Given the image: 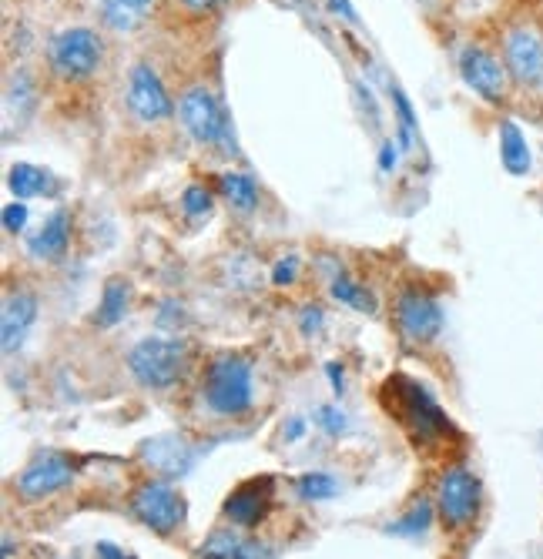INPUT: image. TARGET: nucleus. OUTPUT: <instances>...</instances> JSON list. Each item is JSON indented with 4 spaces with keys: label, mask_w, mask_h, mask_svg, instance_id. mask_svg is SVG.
I'll return each mask as SVG.
<instances>
[{
    "label": "nucleus",
    "mask_w": 543,
    "mask_h": 559,
    "mask_svg": "<svg viewBox=\"0 0 543 559\" xmlns=\"http://www.w3.org/2000/svg\"><path fill=\"white\" fill-rule=\"evenodd\" d=\"M205 402L218 416H238L252 406V365L238 355H222L205 372Z\"/></svg>",
    "instance_id": "f257e3e1"
},
{
    "label": "nucleus",
    "mask_w": 543,
    "mask_h": 559,
    "mask_svg": "<svg viewBox=\"0 0 543 559\" xmlns=\"http://www.w3.org/2000/svg\"><path fill=\"white\" fill-rule=\"evenodd\" d=\"M128 369L148 389H168L185 369V345L175 339H141L128 352Z\"/></svg>",
    "instance_id": "f03ea898"
},
{
    "label": "nucleus",
    "mask_w": 543,
    "mask_h": 559,
    "mask_svg": "<svg viewBox=\"0 0 543 559\" xmlns=\"http://www.w3.org/2000/svg\"><path fill=\"white\" fill-rule=\"evenodd\" d=\"M101 64V41L88 27H71L51 41V67L68 81L91 77Z\"/></svg>",
    "instance_id": "7ed1b4c3"
},
{
    "label": "nucleus",
    "mask_w": 543,
    "mask_h": 559,
    "mask_svg": "<svg viewBox=\"0 0 543 559\" xmlns=\"http://www.w3.org/2000/svg\"><path fill=\"white\" fill-rule=\"evenodd\" d=\"M480 499V479L470 469H450L436 489V503H440V513L450 526H470L480 513Z\"/></svg>",
    "instance_id": "20e7f679"
},
{
    "label": "nucleus",
    "mask_w": 543,
    "mask_h": 559,
    "mask_svg": "<svg viewBox=\"0 0 543 559\" xmlns=\"http://www.w3.org/2000/svg\"><path fill=\"white\" fill-rule=\"evenodd\" d=\"M131 509H135V516L148 529H155V533H171V529H178L181 519H185V503H181V496L165 483L138 486V493L131 496Z\"/></svg>",
    "instance_id": "39448f33"
},
{
    "label": "nucleus",
    "mask_w": 543,
    "mask_h": 559,
    "mask_svg": "<svg viewBox=\"0 0 543 559\" xmlns=\"http://www.w3.org/2000/svg\"><path fill=\"white\" fill-rule=\"evenodd\" d=\"M178 118L185 124V131L192 134L195 141L202 144H215L222 141L225 134V121H222V108H218L215 94L208 88H192L181 94L178 101Z\"/></svg>",
    "instance_id": "423d86ee"
},
{
    "label": "nucleus",
    "mask_w": 543,
    "mask_h": 559,
    "mask_svg": "<svg viewBox=\"0 0 543 559\" xmlns=\"http://www.w3.org/2000/svg\"><path fill=\"white\" fill-rule=\"evenodd\" d=\"M128 108L141 121H161V118H168V114H171L168 91H165V84H161V77L155 74V67H148V64L131 67Z\"/></svg>",
    "instance_id": "0eeeda50"
},
{
    "label": "nucleus",
    "mask_w": 543,
    "mask_h": 559,
    "mask_svg": "<svg viewBox=\"0 0 543 559\" xmlns=\"http://www.w3.org/2000/svg\"><path fill=\"white\" fill-rule=\"evenodd\" d=\"M71 476H74V469L61 452H44V456H37L31 466L21 472L17 489H21L24 499H44V496H51V493H57V489L68 486Z\"/></svg>",
    "instance_id": "6e6552de"
},
{
    "label": "nucleus",
    "mask_w": 543,
    "mask_h": 559,
    "mask_svg": "<svg viewBox=\"0 0 543 559\" xmlns=\"http://www.w3.org/2000/svg\"><path fill=\"white\" fill-rule=\"evenodd\" d=\"M399 329L413 342H433L443 329V308L423 292H406L399 298Z\"/></svg>",
    "instance_id": "1a4fd4ad"
},
{
    "label": "nucleus",
    "mask_w": 543,
    "mask_h": 559,
    "mask_svg": "<svg viewBox=\"0 0 543 559\" xmlns=\"http://www.w3.org/2000/svg\"><path fill=\"white\" fill-rule=\"evenodd\" d=\"M460 74L470 88L487 101H500L507 91V74H503L500 61L483 47H466L460 54Z\"/></svg>",
    "instance_id": "9d476101"
},
{
    "label": "nucleus",
    "mask_w": 543,
    "mask_h": 559,
    "mask_svg": "<svg viewBox=\"0 0 543 559\" xmlns=\"http://www.w3.org/2000/svg\"><path fill=\"white\" fill-rule=\"evenodd\" d=\"M507 71L520 84H537L543 77V41L530 27H517L507 34Z\"/></svg>",
    "instance_id": "9b49d317"
},
{
    "label": "nucleus",
    "mask_w": 543,
    "mask_h": 559,
    "mask_svg": "<svg viewBox=\"0 0 543 559\" xmlns=\"http://www.w3.org/2000/svg\"><path fill=\"white\" fill-rule=\"evenodd\" d=\"M269 503H272V479L262 476V479H249V483H242L235 489L232 496H228L225 503V516L232 519L235 526H259L265 513H269Z\"/></svg>",
    "instance_id": "f8f14e48"
},
{
    "label": "nucleus",
    "mask_w": 543,
    "mask_h": 559,
    "mask_svg": "<svg viewBox=\"0 0 543 559\" xmlns=\"http://www.w3.org/2000/svg\"><path fill=\"white\" fill-rule=\"evenodd\" d=\"M403 385H406V399L399 409H403L409 422H413L416 439H436V436H443V432H450V419H446L443 409L433 402V395L416 382L403 379Z\"/></svg>",
    "instance_id": "ddd939ff"
},
{
    "label": "nucleus",
    "mask_w": 543,
    "mask_h": 559,
    "mask_svg": "<svg viewBox=\"0 0 543 559\" xmlns=\"http://www.w3.org/2000/svg\"><path fill=\"white\" fill-rule=\"evenodd\" d=\"M37 318V298L27 295V292H17L4 302V325H0V332H4V339H0V345H4V352H14L21 349L24 335L27 329L34 325Z\"/></svg>",
    "instance_id": "4468645a"
},
{
    "label": "nucleus",
    "mask_w": 543,
    "mask_h": 559,
    "mask_svg": "<svg viewBox=\"0 0 543 559\" xmlns=\"http://www.w3.org/2000/svg\"><path fill=\"white\" fill-rule=\"evenodd\" d=\"M198 559H275V553L265 543H249L235 533H212L198 546Z\"/></svg>",
    "instance_id": "2eb2a0df"
},
{
    "label": "nucleus",
    "mask_w": 543,
    "mask_h": 559,
    "mask_svg": "<svg viewBox=\"0 0 543 559\" xmlns=\"http://www.w3.org/2000/svg\"><path fill=\"white\" fill-rule=\"evenodd\" d=\"M151 4H155V0H98L101 17L111 31H135V27H141L151 11Z\"/></svg>",
    "instance_id": "dca6fc26"
},
{
    "label": "nucleus",
    "mask_w": 543,
    "mask_h": 559,
    "mask_svg": "<svg viewBox=\"0 0 543 559\" xmlns=\"http://www.w3.org/2000/svg\"><path fill=\"white\" fill-rule=\"evenodd\" d=\"M68 215L64 211H54L51 218L44 221L41 231L27 242V248H31V255L37 258H57V255H64V248H68Z\"/></svg>",
    "instance_id": "f3484780"
},
{
    "label": "nucleus",
    "mask_w": 543,
    "mask_h": 559,
    "mask_svg": "<svg viewBox=\"0 0 543 559\" xmlns=\"http://www.w3.org/2000/svg\"><path fill=\"white\" fill-rule=\"evenodd\" d=\"M500 161H503V168H507L510 175H517V178H523L530 171L527 138H523V131L513 121L500 124Z\"/></svg>",
    "instance_id": "a211bd4d"
},
{
    "label": "nucleus",
    "mask_w": 543,
    "mask_h": 559,
    "mask_svg": "<svg viewBox=\"0 0 543 559\" xmlns=\"http://www.w3.org/2000/svg\"><path fill=\"white\" fill-rule=\"evenodd\" d=\"M125 312H128V282L125 278H108L94 322H98L101 329H111V325H118L121 318H125Z\"/></svg>",
    "instance_id": "6ab92c4d"
},
{
    "label": "nucleus",
    "mask_w": 543,
    "mask_h": 559,
    "mask_svg": "<svg viewBox=\"0 0 543 559\" xmlns=\"http://www.w3.org/2000/svg\"><path fill=\"white\" fill-rule=\"evenodd\" d=\"M218 188H222V195L232 201L235 208H242V211H252L255 198H259L255 181L249 175H238V171H225V175L218 178Z\"/></svg>",
    "instance_id": "aec40b11"
},
{
    "label": "nucleus",
    "mask_w": 543,
    "mask_h": 559,
    "mask_svg": "<svg viewBox=\"0 0 543 559\" xmlns=\"http://www.w3.org/2000/svg\"><path fill=\"white\" fill-rule=\"evenodd\" d=\"M7 185H11L17 201H27V198L41 195V191H47V175L41 168H34V165H14Z\"/></svg>",
    "instance_id": "412c9836"
},
{
    "label": "nucleus",
    "mask_w": 543,
    "mask_h": 559,
    "mask_svg": "<svg viewBox=\"0 0 543 559\" xmlns=\"http://www.w3.org/2000/svg\"><path fill=\"white\" fill-rule=\"evenodd\" d=\"M433 523V506L426 503H416L403 519H396L393 526H386V533H393V536H419V533H426Z\"/></svg>",
    "instance_id": "4be33fe9"
},
{
    "label": "nucleus",
    "mask_w": 543,
    "mask_h": 559,
    "mask_svg": "<svg viewBox=\"0 0 543 559\" xmlns=\"http://www.w3.org/2000/svg\"><path fill=\"white\" fill-rule=\"evenodd\" d=\"M299 496L309 499V503L332 499L336 496V479L329 472H306V476H299Z\"/></svg>",
    "instance_id": "5701e85b"
},
{
    "label": "nucleus",
    "mask_w": 543,
    "mask_h": 559,
    "mask_svg": "<svg viewBox=\"0 0 543 559\" xmlns=\"http://www.w3.org/2000/svg\"><path fill=\"white\" fill-rule=\"evenodd\" d=\"M332 298H339V302L359 308V312H373V298L362 292L356 282H349V278H336V282H332Z\"/></svg>",
    "instance_id": "b1692460"
},
{
    "label": "nucleus",
    "mask_w": 543,
    "mask_h": 559,
    "mask_svg": "<svg viewBox=\"0 0 543 559\" xmlns=\"http://www.w3.org/2000/svg\"><path fill=\"white\" fill-rule=\"evenodd\" d=\"M393 101H396V111H399V141H403V148H406V144L413 141L416 118H413V108H409V101L403 98V91H393Z\"/></svg>",
    "instance_id": "393cba45"
},
{
    "label": "nucleus",
    "mask_w": 543,
    "mask_h": 559,
    "mask_svg": "<svg viewBox=\"0 0 543 559\" xmlns=\"http://www.w3.org/2000/svg\"><path fill=\"white\" fill-rule=\"evenodd\" d=\"M181 208H185L192 218H198V215H205V211L212 208V198H208V191H205V188L192 185V188L185 191V195H181Z\"/></svg>",
    "instance_id": "a878e982"
},
{
    "label": "nucleus",
    "mask_w": 543,
    "mask_h": 559,
    "mask_svg": "<svg viewBox=\"0 0 543 559\" xmlns=\"http://www.w3.org/2000/svg\"><path fill=\"white\" fill-rule=\"evenodd\" d=\"M316 422L329 432V436H339V432H346V416H342V409H336V406H322Z\"/></svg>",
    "instance_id": "bb28decb"
},
{
    "label": "nucleus",
    "mask_w": 543,
    "mask_h": 559,
    "mask_svg": "<svg viewBox=\"0 0 543 559\" xmlns=\"http://www.w3.org/2000/svg\"><path fill=\"white\" fill-rule=\"evenodd\" d=\"M27 225V205L24 201H11V205L4 208V228L7 231H21Z\"/></svg>",
    "instance_id": "cd10ccee"
},
{
    "label": "nucleus",
    "mask_w": 543,
    "mask_h": 559,
    "mask_svg": "<svg viewBox=\"0 0 543 559\" xmlns=\"http://www.w3.org/2000/svg\"><path fill=\"white\" fill-rule=\"evenodd\" d=\"M295 268H299V258L289 255V258H285V262L275 265L272 282H275V285H292V282H295Z\"/></svg>",
    "instance_id": "c85d7f7f"
},
{
    "label": "nucleus",
    "mask_w": 543,
    "mask_h": 559,
    "mask_svg": "<svg viewBox=\"0 0 543 559\" xmlns=\"http://www.w3.org/2000/svg\"><path fill=\"white\" fill-rule=\"evenodd\" d=\"M379 168H383V171L396 168V144L393 141H386L383 151H379Z\"/></svg>",
    "instance_id": "c756f323"
},
{
    "label": "nucleus",
    "mask_w": 543,
    "mask_h": 559,
    "mask_svg": "<svg viewBox=\"0 0 543 559\" xmlns=\"http://www.w3.org/2000/svg\"><path fill=\"white\" fill-rule=\"evenodd\" d=\"M319 322H322V312L319 308H312V312L302 315V332H312V329H319Z\"/></svg>",
    "instance_id": "7c9ffc66"
},
{
    "label": "nucleus",
    "mask_w": 543,
    "mask_h": 559,
    "mask_svg": "<svg viewBox=\"0 0 543 559\" xmlns=\"http://www.w3.org/2000/svg\"><path fill=\"white\" fill-rule=\"evenodd\" d=\"M302 432H306V422H302V419H292L289 426H285V439L295 442V439H302Z\"/></svg>",
    "instance_id": "2f4dec72"
},
{
    "label": "nucleus",
    "mask_w": 543,
    "mask_h": 559,
    "mask_svg": "<svg viewBox=\"0 0 543 559\" xmlns=\"http://www.w3.org/2000/svg\"><path fill=\"white\" fill-rule=\"evenodd\" d=\"M98 559H125V553L111 543H98Z\"/></svg>",
    "instance_id": "473e14b6"
},
{
    "label": "nucleus",
    "mask_w": 543,
    "mask_h": 559,
    "mask_svg": "<svg viewBox=\"0 0 543 559\" xmlns=\"http://www.w3.org/2000/svg\"><path fill=\"white\" fill-rule=\"evenodd\" d=\"M326 372H329V379H332V385H336V392H342V369H339V365H336V362H332V365H329V369H326Z\"/></svg>",
    "instance_id": "72a5a7b5"
},
{
    "label": "nucleus",
    "mask_w": 543,
    "mask_h": 559,
    "mask_svg": "<svg viewBox=\"0 0 543 559\" xmlns=\"http://www.w3.org/2000/svg\"><path fill=\"white\" fill-rule=\"evenodd\" d=\"M188 7H195V11H205V7H215L218 0H185Z\"/></svg>",
    "instance_id": "f704fd0d"
}]
</instances>
